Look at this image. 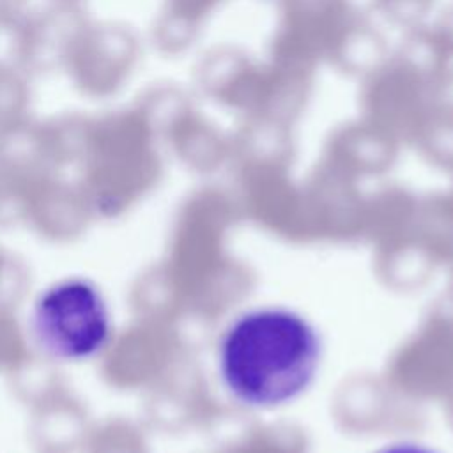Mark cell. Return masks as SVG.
<instances>
[{"label": "cell", "instance_id": "6da1fadb", "mask_svg": "<svg viewBox=\"0 0 453 453\" xmlns=\"http://www.w3.org/2000/svg\"><path fill=\"white\" fill-rule=\"evenodd\" d=\"M322 345L317 329L287 308H255L223 333L218 368L232 396L267 409L299 396L317 375Z\"/></svg>", "mask_w": 453, "mask_h": 453}, {"label": "cell", "instance_id": "7a4b0ae2", "mask_svg": "<svg viewBox=\"0 0 453 453\" xmlns=\"http://www.w3.org/2000/svg\"><path fill=\"white\" fill-rule=\"evenodd\" d=\"M157 131L133 103L92 115L78 186L94 218H117L156 172Z\"/></svg>", "mask_w": 453, "mask_h": 453}, {"label": "cell", "instance_id": "3957f363", "mask_svg": "<svg viewBox=\"0 0 453 453\" xmlns=\"http://www.w3.org/2000/svg\"><path fill=\"white\" fill-rule=\"evenodd\" d=\"M113 334L108 299L90 278H60L32 303L27 326L30 347L58 365L99 361Z\"/></svg>", "mask_w": 453, "mask_h": 453}, {"label": "cell", "instance_id": "277c9868", "mask_svg": "<svg viewBox=\"0 0 453 453\" xmlns=\"http://www.w3.org/2000/svg\"><path fill=\"white\" fill-rule=\"evenodd\" d=\"M140 57L142 42L129 25L88 18L71 42L62 73L83 97L108 101L131 81Z\"/></svg>", "mask_w": 453, "mask_h": 453}, {"label": "cell", "instance_id": "5b68a950", "mask_svg": "<svg viewBox=\"0 0 453 453\" xmlns=\"http://www.w3.org/2000/svg\"><path fill=\"white\" fill-rule=\"evenodd\" d=\"M87 19L83 5L48 2L28 11L19 21L21 71L30 78L62 71L71 42Z\"/></svg>", "mask_w": 453, "mask_h": 453}, {"label": "cell", "instance_id": "8992f818", "mask_svg": "<svg viewBox=\"0 0 453 453\" xmlns=\"http://www.w3.org/2000/svg\"><path fill=\"white\" fill-rule=\"evenodd\" d=\"M92 218L78 182L50 172L35 184L25 221L46 239L73 241L87 230Z\"/></svg>", "mask_w": 453, "mask_h": 453}, {"label": "cell", "instance_id": "52a82bcc", "mask_svg": "<svg viewBox=\"0 0 453 453\" xmlns=\"http://www.w3.org/2000/svg\"><path fill=\"white\" fill-rule=\"evenodd\" d=\"M30 411V441L37 453H80L94 423L76 396L64 389Z\"/></svg>", "mask_w": 453, "mask_h": 453}, {"label": "cell", "instance_id": "ba28073f", "mask_svg": "<svg viewBox=\"0 0 453 453\" xmlns=\"http://www.w3.org/2000/svg\"><path fill=\"white\" fill-rule=\"evenodd\" d=\"M92 115L64 111L30 124V138L39 159L53 172L80 166L90 133Z\"/></svg>", "mask_w": 453, "mask_h": 453}, {"label": "cell", "instance_id": "9c48e42d", "mask_svg": "<svg viewBox=\"0 0 453 453\" xmlns=\"http://www.w3.org/2000/svg\"><path fill=\"white\" fill-rule=\"evenodd\" d=\"M212 4L214 0H163L152 28L154 44L165 53H177L186 48Z\"/></svg>", "mask_w": 453, "mask_h": 453}, {"label": "cell", "instance_id": "30bf717a", "mask_svg": "<svg viewBox=\"0 0 453 453\" xmlns=\"http://www.w3.org/2000/svg\"><path fill=\"white\" fill-rule=\"evenodd\" d=\"M7 377L16 396L30 407L65 389L58 363L41 356L34 349H30Z\"/></svg>", "mask_w": 453, "mask_h": 453}, {"label": "cell", "instance_id": "8fae6325", "mask_svg": "<svg viewBox=\"0 0 453 453\" xmlns=\"http://www.w3.org/2000/svg\"><path fill=\"white\" fill-rule=\"evenodd\" d=\"M30 76L16 69H0V143L21 134L34 120Z\"/></svg>", "mask_w": 453, "mask_h": 453}, {"label": "cell", "instance_id": "7c38bea8", "mask_svg": "<svg viewBox=\"0 0 453 453\" xmlns=\"http://www.w3.org/2000/svg\"><path fill=\"white\" fill-rule=\"evenodd\" d=\"M80 453H142V449L136 430L120 418H111L92 425Z\"/></svg>", "mask_w": 453, "mask_h": 453}, {"label": "cell", "instance_id": "4fadbf2b", "mask_svg": "<svg viewBox=\"0 0 453 453\" xmlns=\"http://www.w3.org/2000/svg\"><path fill=\"white\" fill-rule=\"evenodd\" d=\"M30 349L28 336L12 311H0V372L9 373Z\"/></svg>", "mask_w": 453, "mask_h": 453}, {"label": "cell", "instance_id": "5bb4252c", "mask_svg": "<svg viewBox=\"0 0 453 453\" xmlns=\"http://www.w3.org/2000/svg\"><path fill=\"white\" fill-rule=\"evenodd\" d=\"M27 283L28 274L25 265L0 248V311H12L25 296Z\"/></svg>", "mask_w": 453, "mask_h": 453}, {"label": "cell", "instance_id": "9a60e30c", "mask_svg": "<svg viewBox=\"0 0 453 453\" xmlns=\"http://www.w3.org/2000/svg\"><path fill=\"white\" fill-rule=\"evenodd\" d=\"M19 21L21 18L16 21L0 23V69L21 71Z\"/></svg>", "mask_w": 453, "mask_h": 453}, {"label": "cell", "instance_id": "2e32d148", "mask_svg": "<svg viewBox=\"0 0 453 453\" xmlns=\"http://www.w3.org/2000/svg\"><path fill=\"white\" fill-rule=\"evenodd\" d=\"M30 0H0V23L23 18L30 11Z\"/></svg>", "mask_w": 453, "mask_h": 453}, {"label": "cell", "instance_id": "e0dca14e", "mask_svg": "<svg viewBox=\"0 0 453 453\" xmlns=\"http://www.w3.org/2000/svg\"><path fill=\"white\" fill-rule=\"evenodd\" d=\"M377 453H437L434 449H428L419 444H411V442H402V444H393L384 449H379Z\"/></svg>", "mask_w": 453, "mask_h": 453}, {"label": "cell", "instance_id": "ac0fdd59", "mask_svg": "<svg viewBox=\"0 0 453 453\" xmlns=\"http://www.w3.org/2000/svg\"><path fill=\"white\" fill-rule=\"evenodd\" d=\"M53 4H65V5H83L85 0H48Z\"/></svg>", "mask_w": 453, "mask_h": 453}]
</instances>
